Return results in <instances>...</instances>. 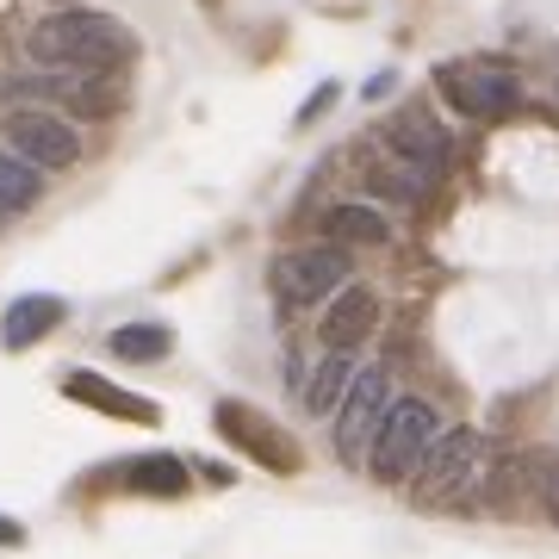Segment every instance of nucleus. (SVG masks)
Here are the masks:
<instances>
[{"label": "nucleus", "instance_id": "nucleus-11", "mask_svg": "<svg viewBox=\"0 0 559 559\" xmlns=\"http://www.w3.org/2000/svg\"><path fill=\"white\" fill-rule=\"evenodd\" d=\"M62 392L81 404H94V411H106V417H124V423H156L162 411L150 399H138V392H119L112 380H100V373H69L62 380Z\"/></svg>", "mask_w": 559, "mask_h": 559}, {"label": "nucleus", "instance_id": "nucleus-9", "mask_svg": "<svg viewBox=\"0 0 559 559\" xmlns=\"http://www.w3.org/2000/svg\"><path fill=\"white\" fill-rule=\"evenodd\" d=\"M0 100H7V106L38 100V112H50V106L94 112V106H100V94H94L87 81H75V75H13V81H0Z\"/></svg>", "mask_w": 559, "mask_h": 559}, {"label": "nucleus", "instance_id": "nucleus-20", "mask_svg": "<svg viewBox=\"0 0 559 559\" xmlns=\"http://www.w3.org/2000/svg\"><path fill=\"white\" fill-rule=\"evenodd\" d=\"M0 540H7V547H20V540H25V528H20L13 516H0Z\"/></svg>", "mask_w": 559, "mask_h": 559}, {"label": "nucleus", "instance_id": "nucleus-10", "mask_svg": "<svg viewBox=\"0 0 559 559\" xmlns=\"http://www.w3.org/2000/svg\"><path fill=\"white\" fill-rule=\"evenodd\" d=\"M373 323H380V299L367 286H342L336 305L323 311V348H355L373 336Z\"/></svg>", "mask_w": 559, "mask_h": 559}, {"label": "nucleus", "instance_id": "nucleus-8", "mask_svg": "<svg viewBox=\"0 0 559 559\" xmlns=\"http://www.w3.org/2000/svg\"><path fill=\"white\" fill-rule=\"evenodd\" d=\"M385 404H392V385H385L380 367H367V373L348 380V392H342V404H336V454H360V448L373 441Z\"/></svg>", "mask_w": 559, "mask_h": 559}, {"label": "nucleus", "instance_id": "nucleus-19", "mask_svg": "<svg viewBox=\"0 0 559 559\" xmlns=\"http://www.w3.org/2000/svg\"><path fill=\"white\" fill-rule=\"evenodd\" d=\"M540 491H547V510H554V516H559V460H554V466H547V479H540Z\"/></svg>", "mask_w": 559, "mask_h": 559}, {"label": "nucleus", "instance_id": "nucleus-16", "mask_svg": "<svg viewBox=\"0 0 559 559\" xmlns=\"http://www.w3.org/2000/svg\"><path fill=\"white\" fill-rule=\"evenodd\" d=\"M44 193V175L32 162H20L13 150H0V212H25V205H38Z\"/></svg>", "mask_w": 559, "mask_h": 559}, {"label": "nucleus", "instance_id": "nucleus-14", "mask_svg": "<svg viewBox=\"0 0 559 559\" xmlns=\"http://www.w3.org/2000/svg\"><path fill=\"white\" fill-rule=\"evenodd\" d=\"M348 380H355V348H330L323 367H318V380L305 385V411H311V417H336Z\"/></svg>", "mask_w": 559, "mask_h": 559}, {"label": "nucleus", "instance_id": "nucleus-17", "mask_svg": "<svg viewBox=\"0 0 559 559\" xmlns=\"http://www.w3.org/2000/svg\"><path fill=\"white\" fill-rule=\"evenodd\" d=\"M168 348H175V336L162 323H124V330H112V355L119 360H162Z\"/></svg>", "mask_w": 559, "mask_h": 559}, {"label": "nucleus", "instance_id": "nucleus-15", "mask_svg": "<svg viewBox=\"0 0 559 559\" xmlns=\"http://www.w3.org/2000/svg\"><path fill=\"white\" fill-rule=\"evenodd\" d=\"M323 230H330L336 249H342V242H385V237H392V224H385L373 205H336V212L323 218Z\"/></svg>", "mask_w": 559, "mask_h": 559}, {"label": "nucleus", "instance_id": "nucleus-13", "mask_svg": "<svg viewBox=\"0 0 559 559\" xmlns=\"http://www.w3.org/2000/svg\"><path fill=\"white\" fill-rule=\"evenodd\" d=\"M62 323V299H44V293H32V299H20L7 318H0V342L7 348H32L38 336H50Z\"/></svg>", "mask_w": 559, "mask_h": 559}, {"label": "nucleus", "instance_id": "nucleus-18", "mask_svg": "<svg viewBox=\"0 0 559 559\" xmlns=\"http://www.w3.org/2000/svg\"><path fill=\"white\" fill-rule=\"evenodd\" d=\"M124 479L138 485V491H162V498H180L187 491V466H180L175 454H150V460H138Z\"/></svg>", "mask_w": 559, "mask_h": 559}, {"label": "nucleus", "instance_id": "nucleus-2", "mask_svg": "<svg viewBox=\"0 0 559 559\" xmlns=\"http://www.w3.org/2000/svg\"><path fill=\"white\" fill-rule=\"evenodd\" d=\"M436 436H441L436 404H423V399L385 404L380 429H373V479H380V485L411 479V473H417V460L429 454V441H436Z\"/></svg>", "mask_w": 559, "mask_h": 559}, {"label": "nucleus", "instance_id": "nucleus-6", "mask_svg": "<svg viewBox=\"0 0 559 559\" xmlns=\"http://www.w3.org/2000/svg\"><path fill=\"white\" fill-rule=\"evenodd\" d=\"M342 280H348V255H342L336 242H323V249H293V255L274 261V293L286 305H318L330 293H342Z\"/></svg>", "mask_w": 559, "mask_h": 559}, {"label": "nucleus", "instance_id": "nucleus-5", "mask_svg": "<svg viewBox=\"0 0 559 559\" xmlns=\"http://www.w3.org/2000/svg\"><path fill=\"white\" fill-rule=\"evenodd\" d=\"M7 143H13V156L32 162V168H75L81 162V138L75 124L62 119V112H38V106H20V112H7Z\"/></svg>", "mask_w": 559, "mask_h": 559}, {"label": "nucleus", "instance_id": "nucleus-4", "mask_svg": "<svg viewBox=\"0 0 559 559\" xmlns=\"http://www.w3.org/2000/svg\"><path fill=\"white\" fill-rule=\"evenodd\" d=\"M479 466H485V436H479V429H448V436H436V441H429V454L417 460V473H411L417 503L454 498Z\"/></svg>", "mask_w": 559, "mask_h": 559}, {"label": "nucleus", "instance_id": "nucleus-1", "mask_svg": "<svg viewBox=\"0 0 559 559\" xmlns=\"http://www.w3.org/2000/svg\"><path fill=\"white\" fill-rule=\"evenodd\" d=\"M25 50L50 75H100V69H119L131 57V32L112 13L69 7V13H50V20L32 25L25 32Z\"/></svg>", "mask_w": 559, "mask_h": 559}, {"label": "nucleus", "instance_id": "nucleus-3", "mask_svg": "<svg viewBox=\"0 0 559 559\" xmlns=\"http://www.w3.org/2000/svg\"><path fill=\"white\" fill-rule=\"evenodd\" d=\"M436 81H441V94H448V106L466 112V119H510L522 106V81L510 69H498V62H454Z\"/></svg>", "mask_w": 559, "mask_h": 559}, {"label": "nucleus", "instance_id": "nucleus-12", "mask_svg": "<svg viewBox=\"0 0 559 559\" xmlns=\"http://www.w3.org/2000/svg\"><path fill=\"white\" fill-rule=\"evenodd\" d=\"M218 429H224L230 441H242V448H255V454L267 460L274 473H293V466H299V454H293V441H286V436H274L267 423L242 417V404H224V411H218Z\"/></svg>", "mask_w": 559, "mask_h": 559}, {"label": "nucleus", "instance_id": "nucleus-7", "mask_svg": "<svg viewBox=\"0 0 559 559\" xmlns=\"http://www.w3.org/2000/svg\"><path fill=\"white\" fill-rule=\"evenodd\" d=\"M385 150H392V162H399V168H411L417 180H436L441 168H448V156H454L448 131H441L423 106H404L399 119L385 124Z\"/></svg>", "mask_w": 559, "mask_h": 559}]
</instances>
